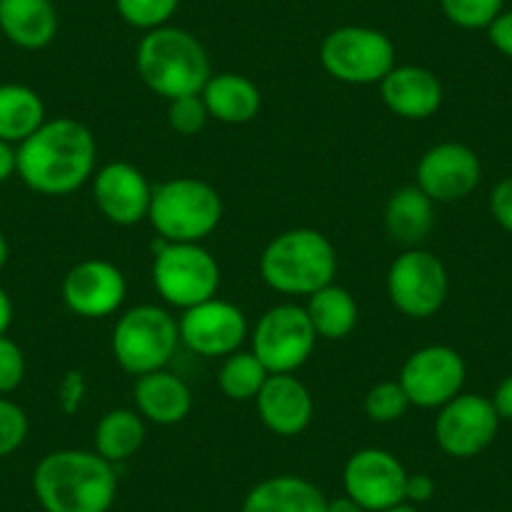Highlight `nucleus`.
<instances>
[{"instance_id": "nucleus-36", "label": "nucleus", "mask_w": 512, "mask_h": 512, "mask_svg": "<svg viewBox=\"0 0 512 512\" xmlns=\"http://www.w3.org/2000/svg\"><path fill=\"white\" fill-rule=\"evenodd\" d=\"M490 214L497 224L512 234V176L497 181L490 194Z\"/></svg>"}, {"instance_id": "nucleus-26", "label": "nucleus", "mask_w": 512, "mask_h": 512, "mask_svg": "<svg viewBox=\"0 0 512 512\" xmlns=\"http://www.w3.org/2000/svg\"><path fill=\"white\" fill-rule=\"evenodd\" d=\"M144 440H146L144 417H141L136 410H126V407H118V410L106 412V415L98 420L96 432H93V445H96V452L103 457V460L111 462V465L131 460V457L144 447Z\"/></svg>"}, {"instance_id": "nucleus-15", "label": "nucleus", "mask_w": 512, "mask_h": 512, "mask_svg": "<svg viewBox=\"0 0 512 512\" xmlns=\"http://www.w3.org/2000/svg\"><path fill=\"white\" fill-rule=\"evenodd\" d=\"M415 176V184L435 204H455L480 186L482 164L470 146L445 141L422 154Z\"/></svg>"}, {"instance_id": "nucleus-44", "label": "nucleus", "mask_w": 512, "mask_h": 512, "mask_svg": "<svg viewBox=\"0 0 512 512\" xmlns=\"http://www.w3.org/2000/svg\"><path fill=\"white\" fill-rule=\"evenodd\" d=\"M382 512H417V507L410 505V502H400V505L390 507V510H382Z\"/></svg>"}, {"instance_id": "nucleus-28", "label": "nucleus", "mask_w": 512, "mask_h": 512, "mask_svg": "<svg viewBox=\"0 0 512 512\" xmlns=\"http://www.w3.org/2000/svg\"><path fill=\"white\" fill-rule=\"evenodd\" d=\"M219 390L234 402L256 400L264 382L269 379V369L259 362L254 352H234L224 357L219 369Z\"/></svg>"}, {"instance_id": "nucleus-30", "label": "nucleus", "mask_w": 512, "mask_h": 512, "mask_svg": "<svg viewBox=\"0 0 512 512\" xmlns=\"http://www.w3.org/2000/svg\"><path fill=\"white\" fill-rule=\"evenodd\" d=\"M447 21L465 31H482L502 13L505 0H440Z\"/></svg>"}, {"instance_id": "nucleus-11", "label": "nucleus", "mask_w": 512, "mask_h": 512, "mask_svg": "<svg viewBox=\"0 0 512 512\" xmlns=\"http://www.w3.org/2000/svg\"><path fill=\"white\" fill-rule=\"evenodd\" d=\"M397 379L410 397V405L440 410L465 387L467 364L457 349L447 344H430L407 357Z\"/></svg>"}, {"instance_id": "nucleus-31", "label": "nucleus", "mask_w": 512, "mask_h": 512, "mask_svg": "<svg viewBox=\"0 0 512 512\" xmlns=\"http://www.w3.org/2000/svg\"><path fill=\"white\" fill-rule=\"evenodd\" d=\"M116 11L128 26L154 31L166 26L179 11V0H116Z\"/></svg>"}, {"instance_id": "nucleus-35", "label": "nucleus", "mask_w": 512, "mask_h": 512, "mask_svg": "<svg viewBox=\"0 0 512 512\" xmlns=\"http://www.w3.org/2000/svg\"><path fill=\"white\" fill-rule=\"evenodd\" d=\"M83 400H86V377L78 369H71L63 374L61 384H58V405H61L63 415H76Z\"/></svg>"}, {"instance_id": "nucleus-21", "label": "nucleus", "mask_w": 512, "mask_h": 512, "mask_svg": "<svg viewBox=\"0 0 512 512\" xmlns=\"http://www.w3.org/2000/svg\"><path fill=\"white\" fill-rule=\"evenodd\" d=\"M0 33L23 51L51 46L58 13L51 0H0Z\"/></svg>"}, {"instance_id": "nucleus-10", "label": "nucleus", "mask_w": 512, "mask_h": 512, "mask_svg": "<svg viewBox=\"0 0 512 512\" xmlns=\"http://www.w3.org/2000/svg\"><path fill=\"white\" fill-rule=\"evenodd\" d=\"M450 279L440 256L427 249H407L387 272V297L410 319H430L445 307Z\"/></svg>"}, {"instance_id": "nucleus-12", "label": "nucleus", "mask_w": 512, "mask_h": 512, "mask_svg": "<svg viewBox=\"0 0 512 512\" xmlns=\"http://www.w3.org/2000/svg\"><path fill=\"white\" fill-rule=\"evenodd\" d=\"M407 475L392 452L379 447L357 450L344 465V495L357 502L364 512H382L405 502Z\"/></svg>"}, {"instance_id": "nucleus-3", "label": "nucleus", "mask_w": 512, "mask_h": 512, "mask_svg": "<svg viewBox=\"0 0 512 512\" xmlns=\"http://www.w3.org/2000/svg\"><path fill=\"white\" fill-rule=\"evenodd\" d=\"M136 71L156 96L174 101L201 93L211 78V63L199 38L184 28L161 26L141 38Z\"/></svg>"}, {"instance_id": "nucleus-33", "label": "nucleus", "mask_w": 512, "mask_h": 512, "mask_svg": "<svg viewBox=\"0 0 512 512\" xmlns=\"http://www.w3.org/2000/svg\"><path fill=\"white\" fill-rule=\"evenodd\" d=\"M206 121H209V111H206L201 93H196V96H181V98H174V101H169V126L174 128L179 136L201 134Z\"/></svg>"}, {"instance_id": "nucleus-24", "label": "nucleus", "mask_w": 512, "mask_h": 512, "mask_svg": "<svg viewBox=\"0 0 512 512\" xmlns=\"http://www.w3.org/2000/svg\"><path fill=\"white\" fill-rule=\"evenodd\" d=\"M435 226V201L417 184L392 191L384 206V229L395 244L417 249Z\"/></svg>"}, {"instance_id": "nucleus-40", "label": "nucleus", "mask_w": 512, "mask_h": 512, "mask_svg": "<svg viewBox=\"0 0 512 512\" xmlns=\"http://www.w3.org/2000/svg\"><path fill=\"white\" fill-rule=\"evenodd\" d=\"M13 174H16V149L0 141V184H6Z\"/></svg>"}, {"instance_id": "nucleus-38", "label": "nucleus", "mask_w": 512, "mask_h": 512, "mask_svg": "<svg viewBox=\"0 0 512 512\" xmlns=\"http://www.w3.org/2000/svg\"><path fill=\"white\" fill-rule=\"evenodd\" d=\"M435 480H432L430 475H425V472H417V475H407V485H405V502H410V505H425V502H430L432 497H435Z\"/></svg>"}, {"instance_id": "nucleus-16", "label": "nucleus", "mask_w": 512, "mask_h": 512, "mask_svg": "<svg viewBox=\"0 0 512 512\" xmlns=\"http://www.w3.org/2000/svg\"><path fill=\"white\" fill-rule=\"evenodd\" d=\"M126 277L106 259H83L63 277V302L76 317L103 319L126 299Z\"/></svg>"}, {"instance_id": "nucleus-8", "label": "nucleus", "mask_w": 512, "mask_h": 512, "mask_svg": "<svg viewBox=\"0 0 512 512\" xmlns=\"http://www.w3.org/2000/svg\"><path fill=\"white\" fill-rule=\"evenodd\" d=\"M319 58L334 81L349 86H372L397 66L390 36L367 26H342L332 31L322 41Z\"/></svg>"}, {"instance_id": "nucleus-37", "label": "nucleus", "mask_w": 512, "mask_h": 512, "mask_svg": "<svg viewBox=\"0 0 512 512\" xmlns=\"http://www.w3.org/2000/svg\"><path fill=\"white\" fill-rule=\"evenodd\" d=\"M487 38L495 46V51H500L502 56L512 58V11H502L490 26L485 28Z\"/></svg>"}, {"instance_id": "nucleus-18", "label": "nucleus", "mask_w": 512, "mask_h": 512, "mask_svg": "<svg viewBox=\"0 0 512 512\" xmlns=\"http://www.w3.org/2000/svg\"><path fill=\"white\" fill-rule=\"evenodd\" d=\"M254 402L259 420L279 437L302 435L314 417L312 392L294 374H269Z\"/></svg>"}, {"instance_id": "nucleus-29", "label": "nucleus", "mask_w": 512, "mask_h": 512, "mask_svg": "<svg viewBox=\"0 0 512 512\" xmlns=\"http://www.w3.org/2000/svg\"><path fill=\"white\" fill-rule=\"evenodd\" d=\"M410 397L402 390L400 379H384L377 382L372 390L364 397V412L372 422L377 425H390L405 417V412L410 410Z\"/></svg>"}, {"instance_id": "nucleus-13", "label": "nucleus", "mask_w": 512, "mask_h": 512, "mask_svg": "<svg viewBox=\"0 0 512 512\" xmlns=\"http://www.w3.org/2000/svg\"><path fill=\"white\" fill-rule=\"evenodd\" d=\"M500 422L492 400L460 392L455 400L440 407L435 420V440L445 455L470 460L495 442Z\"/></svg>"}, {"instance_id": "nucleus-14", "label": "nucleus", "mask_w": 512, "mask_h": 512, "mask_svg": "<svg viewBox=\"0 0 512 512\" xmlns=\"http://www.w3.org/2000/svg\"><path fill=\"white\" fill-rule=\"evenodd\" d=\"M249 334L244 312L224 299H206L184 309L179 319V337L199 357H229L239 352Z\"/></svg>"}, {"instance_id": "nucleus-43", "label": "nucleus", "mask_w": 512, "mask_h": 512, "mask_svg": "<svg viewBox=\"0 0 512 512\" xmlns=\"http://www.w3.org/2000/svg\"><path fill=\"white\" fill-rule=\"evenodd\" d=\"M8 254H11V249H8V239H6V234H3V231H0V269L6 267Z\"/></svg>"}, {"instance_id": "nucleus-7", "label": "nucleus", "mask_w": 512, "mask_h": 512, "mask_svg": "<svg viewBox=\"0 0 512 512\" xmlns=\"http://www.w3.org/2000/svg\"><path fill=\"white\" fill-rule=\"evenodd\" d=\"M151 277H154L156 292L166 304L189 309L216 297L221 269L211 251L201 244L159 239V244H154Z\"/></svg>"}, {"instance_id": "nucleus-39", "label": "nucleus", "mask_w": 512, "mask_h": 512, "mask_svg": "<svg viewBox=\"0 0 512 512\" xmlns=\"http://www.w3.org/2000/svg\"><path fill=\"white\" fill-rule=\"evenodd\" d=\"M492 407H495V412L500 415V420L512 422V374H507V377L495 387Z\"/></svg>"}, {"instance_id": "nucleus-9", "label": "nucleus", "mask_w": 512, "mask_h": 512, "mask_svg": "<svg viewBox=\"0 0 512 512\" xmlns=\"http://www.w3.org/2000/svg\"><path fill=\"white\" fill-rule=\"evenodd\" d=\"M317 347V332L299 304H277L259 317L251 332V352L269 374H294Z\"/></svg>"}, {"instance_id": "nucleus-41", "label": "nucleus", "mask_w": 512, "mask_h": 512, "mask_svg": "<svg viewBox=\"0 0 512 512\" xmlns=\"http://www.w3.org/2000/svg\"><path fill=\"white\" fill-rule=\"evenodd\" d=\"M11 324H13V302L11 297H8L6 289L0 287V337L8 334Z\"/></svg>"}, {"instance_id": "nucleus-1", "label": "nucleus", "mask_w": 512, "mask_h": 512, "mask_svg": "<svg viewBox=\"0 0 512 512\" xmlns=\"http://www.w3.org/2000/svg\"><path fill=\"white\" fill-rule=\"evenodd\" d=\"M96 136L76 118H51L16 149V174L31 191L68 196L96 174Z\"/></svg>"}, {"instance_id": "nucleus-32", "label": "nucleus", "mask_w": 512, "mask_h": 512, "mask_svg": "<svg viewBox=\"0 0 512 512\" xmlns=\"http://www.w3.org/2000/svg\"><path fill=\"white\" fill-rule=\"evenodd\" d=\"M28 437V415L21 405L0 395V460L21 450Z\"/></svg>"}, {"instance_id": "nucleus-19", "label": "nucleus", "mask_w": 512, "mask_h": 512, "mask_svg": "<svg viewBox=\"0 0 512 512\" xmlns=\"http://www.w3.org/2000/svg\"><path fill=\"white\" fill-rule=\"evenodd\" d=\"M384 106L407 121H425L442 106L440 78L422 66H395L379 81Z\"/></svg>"}, {"instance_id": "nucleus-5", "label": "nucleus", "mask_w": 512, "mask_h": 512, "mask_svg": "<svg viewBox=\"0 0 512 512\" xmlns=\"http://www.w3.org/2000/svg\"><path fill=\"white\" fill-rule=\"evenodd\" d=\"M224 204L211 184L191 176L161 181L151 194L149 221L159 239L201 244L219 226Z\"/></svg>"}, {"instance_id": "nucleus-6", "label": "nucleus", "mask_w": 512, "mask_h": 512, "mask_svg": "<svg viewBox=\"0 0 512 512\" xmlns=\"http://www.w3.org/2000/svg\"><path fill=\"white\" fill-rule=\"evenodd\" d=\"M179 342V322L166 309L139 304L118 317L111 334V352L123 372L141 377L166 369Z\"/></svg>"}, {"instance_id": "nucleus-25", "label": "nucleus", "mask_w": 512, "mask_h": 512, "mask_svg": "<svg viewBox=\"0 0 512 512\" xmlns=\"http://www.w3.org/2000/svg\"><path fill=\"white\" fill-rule=\"evenodd\" d=\"M46 103L23 83L0 86V141L18 146L46 123Z\"/></svg>"}, {"instance_id": "nucleus-17", "label": "nucleus", "mask_w": 512, "mask_h": 512, "mask_svg": "<svg viewBox=\"0 0 512 512\" xmlns=\"http://www.w3.org/2000/svg\"><path fill=\"white\" fill-rule=\"evenodd\" d=\"M154 186L144 171L128 161H111L93 174V201L116 226H136L149 219Z\"/></svg>"}, {"instance_id": "nucleus-22", "label": "nucleus", "mask_w": 512, "mask_h": 512, "mask_svg": "<svg viewBox=\"0 0 512 512\" xmlns=\"http://www.w3.org/2000/svg\"><path fill=\"white\" fill-rule=\"evenodd\" d=\"M201 98H204L209 118L229 123V126L254 121L262 111V91L241 73H211L206 86L201 88Z\"/></svg>"}, {"instance_id": "nucleus-27", "label": "nucleus", "mask_w": 512, "mask_h": 512, "mask_svg": "<svg viewBox=\"0 0 512 512\" xmlns=\"http://www.w3.org/2000/svg\"><path fill=\"white\" fill-rule=\"evenodd\" d=\"M307 317L314 332L322 339H344L354 332L359 319L357 302L339 284H327L312 297H307Z\"/></svg>"}, {"instance_id": "nucleus-2", "label": "nucleus", "mask_w": 512, "mask_h": 512, "mask_svg": "<svg viewBox=\"0 0 512 512\" xmlns=\"http://www.w3.org/2000/svg\"><path fill=\"white\" fill-rule=\"evenodd\" d=\"M33 492L46 512H108L118 477L96 450H56L33 470Z\"/></svg>"}, {"instance_id": "nucleus-23", "label": "nucleus", "mask_w": 512, "mask_h": 512, "mask_svg": "<svg viewBox=\"0 0 512 512\" xmlns=\"http://www.w3.org/2000/svg\"><path fill=\"white\" fill-rule=\"evenodd\" d=\"M329 500L317 485L297 475L267 477L251 487L241 512H327Z\"/></svg>"}, {"instance_id": "nucleus-34", "label": "nucleus", "mask_w": 512, "mask_h": 512, "mask_svg": "<svg viewBox=\"0 0 512 512\" xmlns=\"http://www.w3.org/2000/svg\"><path fill=\"white\" fill-rule=\"evenodd\" d=\"M26 379V354L11 337H0V395H11Z\"/></svg>"}, {"instance_id": "nucleus-42", "label": "nucleus", "mask_w": 512, "mask_h": 512, "mask_svg": "<svg viewBox=\"0 0 512 512\" xmlns=\"http://www.w3.org/2000/svg\"><path fill=\"white\" fill-rule=\"evenodd\" d=\"M327 512H364V510L357 505V502L349 500V497L344 495V497H339V500H329Z\"/></svg>"}, {"instance_id": "nucleus-4", "label": "nucleus", "mask_w": 512, "mask_h": 512, "mask_svg": "<svg viewBox=\"0 0 512 512\" xmlns=\"http://www.w3.org/2000/svg\"><path fill=\"white\" fill-rule=\"evenodd\" d=\"M267 287L287 297H312L337 277V249L317 229L299 226L274 236L259 259Z\"/></svg>"}, {"instance_id": "nucleus-20", "label": "nucleus", "mask_w": 512, "mask_h": 512, "mask_svg": "<svg viewBox=\"0 0 512 512\" xmlns=\"http://www.w3.org/2000/svg\"><path fill=\"white\" fill-rule=\"evenodd\" d=\"M134 402L136 412L144 420L159 427H171L189 417L194 397H191L189 384L179 374L169 372V369H156V372L136 377Z\"/></svg>"}]
</instances>
